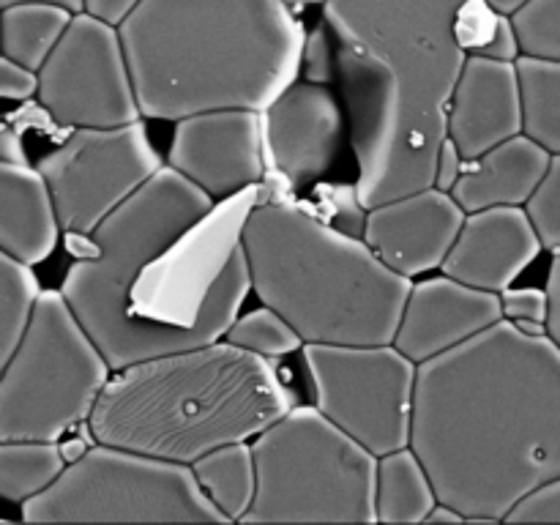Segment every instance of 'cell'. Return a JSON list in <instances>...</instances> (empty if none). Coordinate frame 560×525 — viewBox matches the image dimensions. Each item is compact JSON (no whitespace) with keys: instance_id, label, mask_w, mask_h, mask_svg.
I'll return each instance as SVG.
<instances>
[{"instance_id":"cell-37","label":"cell","mask_w":560,"mask_h":525,"mask_svg":"<svg viewBox=\"0 0 560 525\" xmlns=\"http://www.w3.org/2000/svg\"><path fill=\"white\" fill-rule=\"evenodd\" d=\"M142 0H85L88 14L98 16V20L109 22V25L120 27V22L140 5Z\"/></svg>"},{"instance_id":"cell-12","label":"cell","mask_w":560,"mask_h":525,"mask_svg":"<svg viewBox=\"0 0 560 525\" xmlns=\"http://www.w3.org/2000/svg\"><path fill=\"white\" fill-rule=\"evenodd\" d=\"M36 102L63 129H107L142 120L120 31L80 11L47 63L38 69Z\"/></svg>"},{"instance_id":"cell-17","label":"cell","mask_w":560,"mask_h":525,"mask_svg":"<svg viewBox=\"0 0 560 525\" xmlns=\"http://www.w3.org/2000/svg\"><path fill=\"white\" fill-rule=\"evenodd\" d=\"M545 249L525 206H495L465 217L441 271L474 288L503 293Z\"/></svg>"},{"instance_id":"cell-18","label":"cell","mask_w":560,"mask_h":525,"mask_svg":"<svg viewBox=\"0 0 560 525\" xmlns=\"http://www.w3.org/2000/svg\"><path fill=\"white\" fill-rule=\"evenodd\" d=\"M446 124L448 137L457 142L468 162L523 135V88L517 60L468 55L448 102Z\"/></svg>"},{"instance_id":"cell-21","label":"cell","mask_w":560,"mask_h":525,"mask_svg":"<svg viewBox=\"0 0 560 525\" xmlns=\"http://www.w3.org/2000/svg\"><path fill=\"white\" fill-rule=\"evenodd\" d=\"M438 501L430 470L413 446L377 459V523H427Z\"/></svg>"},{"instance_id":"cell-35","label":"cell","mask_w":560,"mask_h":525,"mask_svg":"<svg viewBox=\"0 0 560 525\" xmlns=\"http://www.w3.org/2000/svg\"><path fill=\"white\" fill-rule=\"evenodd\" d=\"M465 164H468V159L463 156V151H459L457 142H454L452 137H446V142H443V148H441V156H438V170H435L438 189L452 191L454 186H457V180L463 178Z\"/></svg>"},{"instance_id":"cell-15","label":"cell","mask_w":560,"mask_h":525,"mask_svg":"<svg viewBox=\"0 0 560 525\" xmlns=\"http://www.w3.org/2000/svg\"><path fill=\"white\" fill-rule=\"evenodd\" d=\"M465 217L468 211L452 191L427 186L366 208L361 238L388 268L416 279L443 266Z\"/></svg>"},{"instance_id":"cell-41","label":"cell","mask_w":560,"mask_h":525,"mask_svg":"<svg viewBox=\"0 0 560 525\" xmlns=\"http://www.w3.org/2000/svg\"><path fill=\"white\" fill-rule=\"evenodd\" d=\"M427 523H465V514L457 512L454 506H448V503L438 501V506L432 509L430 517H427Z\"/></svg>"},{"instance_id":"cell-36","label":"cell","mask_w":560,"mask_h":525,"mask_svg":"<svg viewBox=\"0 0 560 525\" xmlns=\"http://www.w3.org/2000/svg\"><path fill=\"white\" fill-rule=\"evenodd\" d=\"M476 55H487V58H495V60H517L520 55H523V47H520V38H517V31H514L512 16L501 14V22H498V31L495 36H492V42Z\"/></svg>"},{"instance_id":"cell-4","label":"cell","mask_w":560,"mask_h":525,"mask_svg":"<svg viewBox=\"0 0 560 525\" xmlns=\"http://www.w3.org/2000/svg\"><path fill=\"white\" fill-rule=\"evenodd\" d=\"M142 118L266 109L301 74L306 33L284 0H142L120 22Z\"/></svg>"},{"instance_id":"cell-7","label":"cell","mask_w":560,"mask_h":525,"mask_svg":"<svg viewBox=\"0 0 560 525\" xmlns=\"http://www.w3.org/2000/svg\"><path fill=\"white\" fill-rule=\"evenodd\" d=\"M255 503L244 523H377V454L320 408L293 405L252 438Z\"/></svg>"},{"instance_id":"cell-19","label":"cell","mask_w":560,"mask_h":525,"mask_svg":"<svg viewBox=\"0 0 560 525\" xmlns=\"http://www.w3.org/2000/svg\"><path fill=\"white\" fill-rule=\"evenodd\" d=\"M60 233L55 197L38 167L0 162V252L36 266L52 255Z\"/></svg>"},{"instance_id":"cell-28","label":"cell","mask_w":560,"mask_h":525,"mask_svg":"<svg viewBox=\"0 0 560 525\" xmlns=\"http://www.w3.org/2000/svg\"><path fill=\"white\" fill-rule=\"evenodd\" d=\"M512 22L523 55L560 60V0H528Z\"/></svg>"},{"instance_id":"cell-11","label":"cell","mask_w":560,"mask_h":525,"mask_svg":"<svg viewBox=\"0 0 560 525\" xmlns=\"http://www.w3.org/2000/svg\"><path fill=\"white\" fill-rule=\"evenodd\" d=\"M55 197L63 233L91 235L109 213L164 167L142 120L85 126L36 162Z\"/></svg>"},{"instance_id":"cell-1","label":"cell","mask_w":560,"mask_h":525,"mask_svg":"<svg viewBox=\"0 0 560 525\" xmlns=\"http://www.w3.org/2000/svg\"><path fill=\"white\" fill-rule=\"evenodd\" d=\"M260 186L213 200L164 164L91 233L63 279L113 370L224 339L252 293L246 219Z\"/></svg>"},{"instance_id":"cell-5","label":"cell","mask_w":560,"mask_h":525,"mask_svg":"<svg viewBox=\"0 0 560 525\" xmlns=\"http://www.w3.org/2000/svg\"><path fill=\"white\" fill-rule=\"evenodd\" d=\"M293 408L271 359L228 339L113 370L88 430L96 443L191 465Z\"/></svg>"},{"instance_id":"cell-29","label":"cell","mask_w":560,"mask_h":525,"mask_svg":"<svg viewBox=\"0 0 560 525\" xmlns=\"http://www.w3.org/2000/svg\"><path fill=\"white\" fill-rule=\"evenodd\" d=\"M530 222L539 233L545 249L560 252V153H552V162L541 184L525 202Z\"/></svg>"},{"instance_id":"cell-25","label":"cell","mask_w":560,"mask_h":525,"mask_svg":"<svg viewBox=\"0 0 560 525\" xmlns=\"http://www.w3.org/2000/svg\"><path fill=\"white\" fill-rule=\"evenodd\" d=\"M523 88V131L550 153H560V60L517 58Z\"/></svg>"},{"instance_id":"cell-40","label":"cell","mask_w":560,"mask_h":525,"mask_svg":"<svg viewBox=\"0 0 560 525\" xmlns=\"http://www.w3.org/2000/svg\"><path fill=\"white\" fill-rule=\"evenodd\" d=\"M88 448H91L88 438H66V441H60V452H63L66 463H77L80 457H85Z\"/></svg>"},{"instance_id":"cell-24","label":"cell","mask_w":560,"mask_h":525,"mask_svg":"<svg viewBox=\"0 0 560 525\" xmlns=\"http://www.w3.org/2000/svg\"><path fill=\"white\" fill-rule=\"evenodd\" d=\"M60 441H0V498L25 503L66 470Z\"/></svg>"},{"instance_id":"cell-3","label":"cell","mask_w":560,"mask_h":525,"mask_svg":"<svg viewBox=\"0 0 560 525\" xmlns=\"http://www.w3.org/2000/svg\"><path fill=\"white\" fill-rule=\"evenodd\" d=\"M465 0H328L337 80L350 118L361 208L435 186L448 102L468 52Z\"/></svg>"},{"instance_id":"cell-26","label":"cell","mask_w":560,"mask_h":525,"mask_svg":"<svg viewBox=\"0 0 560 525\" xmlns=\"http://www.w3.org/2000/svg\"><path fill=\"white\" fill-rule=\"evenodd\" d=\"M42 288L33 266L0 252V364L11 359L33 320Z\"/></svg>"},{"instance_id":"cell-13","label":"cell","mask_w":560,"mask_h":525,"mask_svg":"<svg viewBox=\"0 0 560 525\" xmlns=\"http://www.w3.org/2000/svg\"><path fill=\"white\" fill-rule=\"evenodd\" d=\"M167 164L213 200L260 186L268 175L260 109H208L175 120Z\"/></svg>"},{"instance_id":"cell-30","label":"cell","mask_w":560,"mask_h":525,"mask_svg":"<svg viewBox=\"0 0 560 525\" xmlns=\"http://www.w3.org/2000/svg\"><path fill=\"white\" fill-rule=\"evenodd\" d=\"M501 301L503 317L530 334H547V315H550L547 288H506L501 293Z\"/></svg>"},{"instance_id":"cell-27","label":"cell","mask_w":560,"mask_h":525,"mask_svg":"<svg viewBox=\"0 0 560 525\" xmlns=\"http://www.w3.org/2000/svg\"><path fill=\"white\" fill-rule=\"evenodd\" d=\"M224 339L238 348L252 350L257 355H266V359H284V355L295 353V350L304 348V337L293 328V323L284 315H279L273 306L262 304L260 310H252L246 315L235 317V323L230 326V331L224 334Z\"/></svg>"},{"instance_id":"cell-34","label":"cell","mask_w":560,"mask_h":525,"mask_svg":"<svg viewBox=\"0 0 560 525\" xmlns=\"http://www.w3.org/2000/svg\"><path fill=\"white\" fill-rule=\"evenodd\" d=\"M0 96L5 102H31L38 96V71L0 55Z\"/></svg>"},{"instance_id":"cell-42","label":"cell","mask_w":560,"mask_h":525,"mask_svg":"<svg viewBox=\"0 0 560 525\" xmlns=\"http://www.w3.org/2000/svg\"><path fill=\"white\" fill-rule=\"evenodd\" d=\"M14 3H55V5H63V9L74 11V14L85 11V0H0V9H5V5H14Z\"/></svg>"},{"instance_id":"cell-22","label":"cell","mask_w":560,"mask_h":525,"mask_svg":"<svg viewBox=\"0 0 560 525\" xmlns=\"http://www.w3.org/2000/svg\"><path fill=\"white\" fill-rule=\"evenodd\" d=\"M191 470H195L202 492L213 501V506L230 523H244L257 492V465L252 443L238 441L213 448V452L195 459Z\"/></svg>"},{"instance_id":"cell-44","label":"cell","mask_w":560,"mask_h":525,"mask_svg":"<svg viewBox=\"0 0 560 525\" xmlns=\"http://www.w3.org/2000/svg\"><path fill=\"white\" fill-rule=\"evenodd\" d=\"M290 5H326L328 0H284Z\"/></svg>"},{"instance_id":"cell-23","label":"cell","mask_w":560,"mask_h":525,"mask_svg":"<svg viewBox=\"0 0 560 525\" xmlns=\"http://www.w3.org/2000/svg\"><path fill=\"white\" fill-rule=\"evenodd\" d=\"M74 20V11L55 3H14L0 14L3 27V58L16 60L27 69H42L66 27Z\"/></svg>"},{"instance_id":"cell-9","label":"cell","mask_w":560,"mask_h":525,"mask_svg":"<svg viewBox=\"0 0 560 525\" xmlns=\"http://www.w3.org/2000/svg\"><path fill=\"white\" fill-rule=\"evenodd\" d=\"M25 523H230L202 492L191 465L93 443L42 495L22 503Z\"/></svg>"},{"instance_id":"cell-39","label":"cell","mask_w":560,"mask_h":525,"mask_svg":"<svg viewBox=\"0 0 560 525\" xmlns=\"http://www.w3.org/2000/svg\"><path fill=\"white\" fill-rule=\"evenodd\" d=\"M0 162L27 164L25 142H22V129L11 126L9 118H5L3 126H0Z\"/></svg>"},{"instance_id":"cell-20","label":"cell","mask_w":560,"mask_h":525,"mask_svg":"<svg viewBox=\"0 0 560 525\" xmlns=\"http://www.w3.org/2000/svg\"><path fill=\"white\" fill-rule=\"evenodd\" d=\"M550 162L552 153L523 131L479 159H470L452 195L468 213L495 206H525Z\"/></svg>"},{"instance_id":"cell-6","label":"cell","mask_w":560,"mask_h":525,"mask_svg":"<svg viewBox=\"0 0 560 525\" xmlns=\"http://www.w3.org/2000/svg\"><path fill=\"white\" fill-rule=\"evenodd\" d=\"M252 290L293 323L306 345L394 342L413 279L388 268L364 238L284 197L252 208L244 230Z\"/></svg>"},{"instance_id":"cell-38","label":"cell","mask_w":560,"mask_h":525,"mask_svg":"<svg viewBox=\"0 0 560 525\" xmlns=\"http://www.w3.org/2000/svg\"><path fill=\"white\" fill-rule=\"evenodd\" d=\"M547 295H550V315H547V334L560 348V252H556L547 277Z\"/></svg>"},{"instance_id":"cell-32","label":"cell","mask_w":560,"mask_h":525,"mask_svg":"<svg viewBox=\"0 0 560 525\" xmlns=\"http://www.w3.org/2000/svg\"><path fill=\"white\" fill-rule=\"evenodd\" d=\"M301 71H304L306 80L320 82V85H331L337 80V52H334V38L326 20L306 36Z\"/></svg>"},{"instance_id":"cell-8","label":"cell","mask_w":560,"mask_h":525,"mask_svg":"<svg viewBox=\"0 0 560 525\" xmlns=\"http://www.w3.org/2000/svg\"><path fill=\"white\" fill-rule=\"evenodd\" d=\"M0 372V441H60L91 419L113 364L63 290H42L25 337Z\"/></svg>"},{"instance_id":"cell-14","label":"cell","mask_w":560,"mask_h":525,"mask_svg":"<svg viewBox=\"0 0 560 525\" xmlns=\"http://www.w3.org/2000/svg\"><path fill=\"white\" fill-rule=\"evenodd\" d=\"M342 137L345 109L320 82H293L262 109L268 173L293 191L310 189L334 167Z\"/></svg>"},{"instance_id":"cell-31","label":"cell","mask_w":560,"mask_h":525,"mask_svg":"<svg viewBox=\"0 0 560 525\" xmlns=\"http://www.w3.org/2000/svg\"><path fill=\"white\" fill-rule=\"evenodd\" d=\"M498 22H501V11L492 9L487 0H465V5L457 14V22H454V31H457V38L465 52H481L492 42V36H495Z\"/></svg>"},{"instance_id":"cell-10","label":"cell","mask_w":560,"mask_h":525,"mask_svg":"<svg viewBox=\"0 0 560 525\" xmlns=\"http://www.w3.org/2000/svg\"><path fill=\"white\" fill-rule=\"evenodd\" d=\"M315 405L383 457L410 446L419 364L394 342L304 345Z\"/></svg>"},{"instance_id":"cell-33","label":"cell","mask_w":560,"mask_h":525,"mask_svg":"<svg viewBox=\"0 0 560 525\" xmlns=\"http://www.w3.org/2000/svg\"><path fill=\"white\" fill-rule=\"evenodd\" d=\"M506 523H560V476L520 498Z\"/></svg>"},{"instance_id":"cell-43","label":"cell","mask_w":560,"mask_h":525,"mask_svg":"<svg viewBox=\"0 0 560 525\" xmlns=\"http://www.w3.org/2000/svg\"><path fill=\"white\" fill-rule=\"evenodd\" d=\"M487 3H490L495 11H501V14L512 16V14H517V11L523 9L528 0H487Z\"/></svg>"},{"instance_id":"cell-16","label":"cell","mask_w":560,"mask_h":525,"mask_svg":"<svg viewBox=\"0 0 560 525\" xmlns=\"http://www.w3.org/2000/svg\"><path fill=\"white\" fill-rule=\"evenodd\" d=\"M501 317V293L474 288L441 273L421 279L410 288L394 345L416 364H424L474 339Z\"/></svg>"},{"instance_id":"cell-2","label":"cell","mask_w":560,"mask_h":525,"mask_svg":"<svg viewBox=\"0 0 560 525\" xmlns=\"http://www.w3.org/2000/svg\"><path fill=\"white\" fill-rule=\"evenodd\" d=\"M410 446L438 498L470 523H506L560 476V348L501 317L419 364Z\"/></svg>"}]
</instances>
